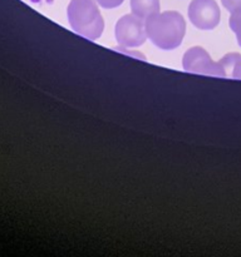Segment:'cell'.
I'll use <instances>...</instances> for the list:
<instances>
[{
	"instance_id": "6da1fadb",
	"label": "cell",
	"mask_w": 241,
	"mask_h": 257,
	"mask_svg": "<svg viewBox=\"0 0 241 257\" xmlns=\"http://www.w3.org/2000/svg\"><path fill=\"white\" fill-rule=\"evenodd\" d=\"M185 19L177 12L157 13L146 20L147 37L161 49L171 50L177 48L185 37Z\"/></svg>"
},
{
	"instance_id": "7a4b0ae2",
	"label": "cell",
	"mask_w": 241,
	"mask_h": 257,
	"mask_svg": "<svg viewBox=\"0 0 241 257\" xmlns=\"http://www.w3.org/2000/svg\"><path fill=\"white\" fill-rule=\"evenodd\" d=\"M68 20L77 34L90 40H97L104 29V22L93 0H70Z\"/></svg>"
},
{
	"instance_id": "3957f363",
	"label": "cell",
	"mask_w": 241,
	"mask_h": 257,
	"mask_svg": "<svg viewBox=\"0 0 241 257\" xmlns=\"http://www.w3.org/2000/svg\"><path fill=\"white\" fill-rule=\"evenodd\" d=\"M183 69L188 73L196 74L213 75V77L226 78V73L220 62H213L208 53L201 47H193L183 55Z\"/></svg>"
},
{
	"instance_id": "277c9868",
	"label": "cell",
	"mask_w": 241,
	"mask_h": 257,
	"mask_svg": "<svg viewBox=\"0 0 241 257\" xmlns=\"http://www.w3.org/2000/svg\"><path fill=\"white\" fill-rule=\"evenodd\" d=\"M147 37L146 25L142 18L137 15H125L115 25V38L118 44L126 48L138 47L143 44Z\"/></svg>"
},
{
	"instance_id": "5b68a950",
	"label": "cell",
	"mask_w": 241,
	"mask_h": 257,
	"mask_svg": "<svg viewBox=\"0 0 241 257\" xmlns=\"http://www.w3.org/2000/svg\"><path fill=\"white\" fill-rule=\"evenodd\" d=\"M188 18L198 29L211 30L220 22V9L215 0H192L188 7Z\"/></svg>"
},
{
	"instance_id": "8992f818",
	"label": "cell",
	"mask_w": 241,
	"mask_h": 257,
	"mask_svg": "<svg viewBox=\"0 0 241 257\" xmlns=\"http://www.w3.org/2000/svg\"><path fill=\"white\" fill-rule=\"evenodd\" d=\"M131 9L135 15L147 19L160 12V0H131Z\"/></svg>"
},
{
	"instance_id": "52a82bcc",
	"label": "cell",
	"mask_w": 241,
	"mask_h": 257,
	"mask_svg": "<svg viewBox=\"0 0 241 257\" xmlns=\"http://www.w3.org/2000/svg\"><path fill=\"white\" fill-rule=\"evenodd\" d=\"M221 65L223 67L226 73V77L241 79V55L237 53H231L226 54L220 60Z\"/></svg>"
},
{
	"instance_id": "ba28073f",
	"label": "cell",
	"mask_w": 241,
	"mask_h": 257,
	"mask_svg": "<svg viewBox=\"0 0 241 257\" xmlns=\"http://www.w3.org/2000/svg\"><path fill=\"white\" fill-rule=\"evenodd\" d=\"M228 24H230V29L236 34L237 43H238V45L241 47V10L240 12L231 13Z\"/></svg>"
},
{
	"instance_id": "9c48e42d",
	"label": "cell",
	"mask_w": 241,
	"mask_h": 257,
	"mask_svg": "<svg viewBox=\"0 0 241 257\" xmlns=\"http://www.w3.org/2000/svg\"><path fill=\"white\" fill-rule=\"evenodd\" d=\"M221 3L230 13L240 12L241 10V0H221Z\"/></svg>"
},
{
	"instance_id": "30bf717a",
	"label": "cell",
	"mask_w": 241,
	"mask_h": 257,
	"mask_svg": "<svg viewBox=\"0 0 241 257\" xmlns=\"http://www.w3.org/2000/svg\"><path fill=\"white\" fill-rule=\"evenodd\" d=\"M100 7L105 8V9H110V8H117L118 5L122 4L125 0H95Z\"/></svg>"
}]
</instances>
